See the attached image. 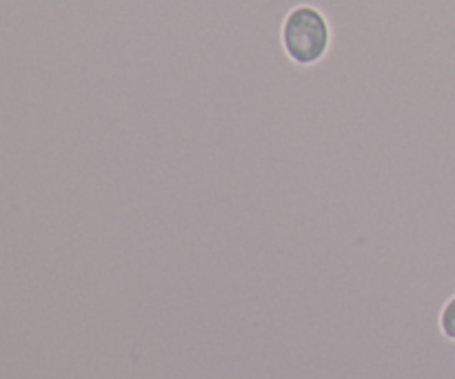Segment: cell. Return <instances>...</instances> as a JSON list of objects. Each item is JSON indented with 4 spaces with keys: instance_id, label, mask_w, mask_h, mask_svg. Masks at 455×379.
Segmentation results:
<instances>
[{
    "instance_id": "obj_1",
    "label": "cell",
    "mask_w": 455,
    "mask_h": 379,
    "mask_svg": "<svg viewBox=\"0 0 455 379\" xmlns=\"http://www.w3.org/2000/svg\"><path fill=\"white\" fill-rule=\"evenodd\" d=\"M333 47V25L314 3H298L280 22V49L298 69H314Z\"/></svg>"
},
{
    "instance_id": "obj_2",
    "label": "cell",
    "mask_w": 455,
    "mask_h": 379,
    "mask_svg": "<svg viewBox=\"0 0 455 379\" xmlns=\"http://www.w3.org/2000/svg\"><path fill=\"white\" fill-rule=\"evenodd\" d=\"M438 333L444 342L455 344V293L444 300L438 313Z\"/></svg>"
}]
</instances>
